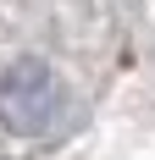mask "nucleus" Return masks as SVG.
Listing matches in <instances>:
<instances>
[{
	"label": "nucleus",
	"instance_id": "1",
	"mask_svg": "<svg viewBox=\"0 0 155 160\" xmlns=\"http://www.w3.org/2000/svg\"><path fill=\"white\" fill-rule=\"evenodd\" d=\"M56 111H61V88H56V72L45 61L28 55V61L6 66V78H0V122L11 132L33 138V132H45L56 122Z\"/></svg>",
	"mask_w": 155,
	"mask_h": 160
}]
</instances>
